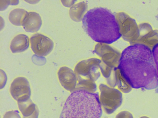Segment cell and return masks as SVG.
<instances>
[{
  "label": "cell",
  "instance_id": "cell-1",
  "mask_svg": "<svg viewBox=\"0 0 158 118\" xmlns=\"http://www.w3.org/2000/svg\"><path fill=\"white\" fill-rule=\"evenodd\" d=\"M82 24L88 35L98 42L111 44L121 36L114 15L106 8L98 7L90 10L84 15Z\"/></svg>",
  "mask_w": 158,
  "mask_h": 118
},
{
  "label": "cell",
  "instance_id": "cell-2",
  "mask_svg": "<svg viewBox=\"0 0 158 118\" xmlns=\"http://www.w3.org/2000/svg\"><path fill=\"white\" fill-rule=\"evenodd\" d=\"M102 114L98 92L76 90L67 99L59 118H101Z\"/></svg>",
  "mask_w": 158,
  "mask_h": 118
},
{
  "label": "cell",
  "instance_id": "cell-3",
  "mask_svg": "<svg viewBox=\"0 0 158 118\" xmlns=\"http://www.w3.org/2000/svg\"><path fill=\"white\" fill-rule=\"evenodd\" d=\"M99 101L102 108L108 114L113 113L121 105L122 92L118 89L103 84L99 86Z\"/></svg>",
  "mask_w": 158,
  "mask_h": 118
},
{
  "label": "cell",
  "instance_id": "cell-4",
  "mask_svg": "<svg viewBox=\"0 0 158 118\" xmlns=\"http://www.w3.org/2000/svg\"><path fill=\"white\" fill-rule=\"evenodd\" d=\"M101 64V61L96 58L83 60L76 65L74 72L77 77L95 81L100 76V71L99 69Z\"/></svg>",
  "mask_w": 158,
  "mask_h": 118
},
{
  "label": "cell",
  "instance_id": "cell-5",
  "mask_svg": "<svg viewBox=\"0 0 158 118\" xmlns=\"http://www.w3.org/2000/svg\"><path fill=\"white\" fill-rule=\"evenodd\" d=\"M31 47L33 53L39 56H45L49 54L54 48V42L48 37L36 33L30 38Z\"/></svg>",
  "mask_w": 158,
  "mask_h": 118
},
{
  "label": "cell",
  "instance_id": "cell-6",
  "mask_svg": "<svg viewBox=\"0 0 158 118\" xmlns=\"http://www.w3.org/2000/svg\"><path fill=\"white\" fill-rule=\"evenodd\" d=\"M10 91L12 97L17 101L30 98V85L28 81L24 77H19L15 79L10 85Z\"/></svg>",
  "mask_w": 158,
  "mask_h": 118
},
{
  "label": "cell",
  "instance_id": "cell-7",
  "mask_svg": "<svg viewBox=\"0 0 158 118\" xmlns=\"http://www.w3.org/2000/svg\"><path fill=\"white\" fill-rule=\"evenodd\" d=\"M57 75L60 82L64 88L72 92L76 90L77 77L72 70L63 66L59 69Z\"/></svg>",
  "mask_w": 158,
  "mask_h": 118
},
{
  "label": "cell",
  "instance_id": "cell-8",
  "mask_svg": "<svg viewBox=\"0 0 158 118\" xmlns=\"http://www.w3.org/2000/svg\"><path fill=\"white\" fill-rule=\"evenodd\" d=\"M42 25V19L40 14L35 12H30L26 15L22 26L26 32L35 33L39 30Z\"/></svg>",
  "mask_w": 158,
  "mask_h": 118
},
{
  "label": "cell",
  "instance_id": "cell-9",
  "mask_svg": "<svg viewBox=\"0 0 158 118\" xmlns=\"http://www.w3.org/2000/svg\"><path fill=\"white\" fill-rule=\"evenodd\" d=\"M29 46L28 37L25 34H20L16 36L12 40L10 48L12 53H19L26 50Z\"/></svg>",
  "mask_w": 158,
  "mask_h": 118
},
{
  "label": "cell",
  "instance_id": "cell-10",
  "mask_svg": "<svg viewBox=\"0 0 158 118\" xmlns=\"http://www.w3.org/2000/svg\"><path fill=\"white\" fill-rule=\"evenodd\" d=\"M114 75L116 86L121 92L128 93L132 90L131 86L121 73L118 67L114 69Z\"/></svg>",
  "mask_w": 158,
  "mask_h": 118
},
{
  "label": "cell",
  "instance_id": "cell-11",
  "mask_svg": "<svg viewBox=\"0 0 158 118\" xmlns=\"http://www.w3.org/2000/svg\"><path fill=\"white\" fill-rule=\"evenodd\" d=\"M77 77V82L75 91H82L91 93L96 92L97 86L95 81L81 77Z\"/></svg>",
  "mask_w": 158,
  "mask_h": 118
},
{
  "label": "cell",
  "instance_id": "cell-12",
  "mask_svg": "<svg viewBox=\"0 0 158 118\" xmlns=\"http://www.w3.org/2000/svg\"><path fill=\"white\" fill-rule=\"evenodd\" d=\"M27 13V11L23 9H15L10 12L9 16V20L14 25L22 26Z\"/></svg>",
  "mask_w": 158,
  "mask_h": 118
},
{
  "label": "cell",
  "instance_id": "cell-13",
  "mask_svg": "<svg viewBox=\"0 0 158 118\" xmlns=\"http://www.w3.org/2000/svg\"><path fill=\"white\" fill-rule=\"evenodd\" d=\"M18 104L19 109L24 117H28L31 115L37 107L30 98L18 101Z\"/></svg>",
  "mask_w": 158,
  "mask_h": 118
},
{
  "label": "cell",
  "instance_id": "cell-14",
  "mask_svg": "<svg viewBox=\"0 0 158 118\" xmlns=\"http://www.w3.org/2000/svg\"><path fill=\"white\" fill-rule=\"evenodd\" d=\"M18 111H11L6 113L3 118H21Z\"/></svg>",
  "mask_w": 158,
  "mask_h": 118
},
{
  "label": "cell",
  "instance_id": "cell-15",
  "mask_svg": "<svg viewBox=\"0 0 158 118\" xmlns=\"http://www.w3.org/2000/svg\"><path fill=\"white\" fill-rule=\"evenodd\" d=\"M115 118H134L133 115L127 111H123L119 112Z\"/></svg>",
  "mask_w": 158,
  "mask_h": 118
},
{
  "label": "cell",
  "instance_id": "cell-16",
  "mask_svg": "<svg viewBox=\"0 0 158 118\" xmlns=\"http://www.w3.org/2000/svg\"><path fill=\"white\" fill-rule=\"evenodd\" d=\"M39 114V111L37 107L34 113L31 116L28 117L23 116V118H38Z\"/></svg>",
  "mask_w": 158,
  "mask_h": 118
},
{
  "label": "cell",
  "instance_id": "cell-17",
  "mask_svg": "<svg viewBox=\"0 0 158 118\" xmlns=\"http://www.w3.org/2000/svg\"><path fill=\"white\" fill-rule=\"evenodd\" d=\"M140 118H150L149 117L147 116H143L140 117Z\"/></svg>",
  "mask_w": 158,
  "mask_h": 118
}]
</instances>
